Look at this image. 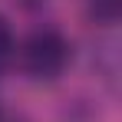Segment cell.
<instances>
[{
  "label": "cell",
  "instance_id": "cell-1",
  "mask_svg": "<svg viewBox=\"0 0 122 122\" xmlns=\"http://www.w3.org/2000/svg\"><path fill=\"white\" fill-rule=\"evenodd\" d=\"M69 63V40L63 36L60 30H33L20 46V66L30 79H40V82H50L63 76Z\"/></svg>",
  "mask_w": 122,
  "mask_h": 122
},
{
  "label": "cell",
  "instance_id": "cell-2",
  "mask_svg": "<svg viewBox=\"0 0 122 122\" xmlns=\"http://www.w3.org/2000/svg\"><path fill=\"white\" fill-rule=\"evenodd\" d=\"M13 50H17L13 46V30H10V23L0 17V73L7 69V63L13 60Z\"/></svg>",
  "mask_w": 122,
  "mask_h": 122
}]
</instances>
